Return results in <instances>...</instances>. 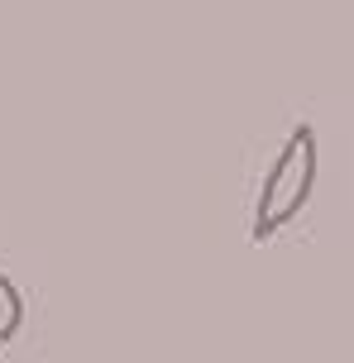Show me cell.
I'll return each instance as SVG.
<instances>
[{
	"label": "cell",
	"instance_id": "6da1fadb",
	"mask_svg": "<svg viewBox=\"0 0 354 363\" xmlns=\"http://www.w3.org/2000/svg\"><path fill=\"white\" fill-rule=\"evenodd\" d=\"M311 186H316V134H311V125H297L259 186L254 230H249L254 244H268L282 225H292L302 216V206L311 201Z\"/></svg>",
	"mask_w": 354,
	"mask_h": 363
},
{
	"label": "cell",
	"instance_id": "7a4b0ae2",
	"mask_svg": "<svg viewBox=\"0 0 354 363\" xmlns=\"http://www.w3.org/2000/svg\"><path fill=\"white\" fill-rule=\"evenodd\" d=\"M19 325H24V296H19V287L0 272V345H10L19 335Z\"/></svg>",
	"mask_w": 354,
	"mask_h": 363
}]
</instances>
